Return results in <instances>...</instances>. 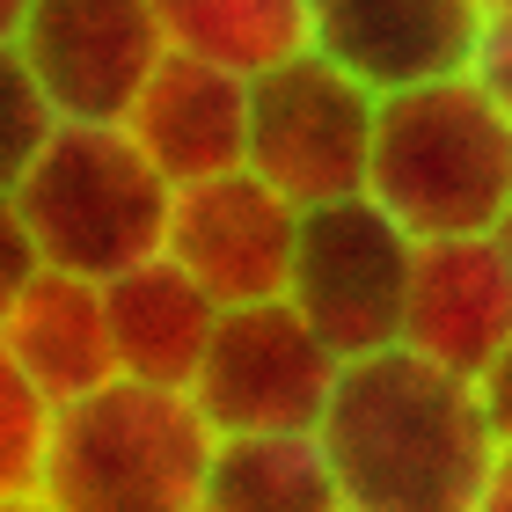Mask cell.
I'll return each mask as SVG.
<instances>
[{"label":"cell","mask_w":512,"mask_h":512,"mask_svg":"<svg viewBox=\"0 0 512 512\" xmlns=\"http://www.w3.org/2000/svg\"><path fill=\"white\" fill-rule=\"evenodd\" d=\"M30 8H37V0H0V37H15L22 22H30Z\"/></svg>","instance_id":"603a6c76"},{"label":"cell","mask_w":512,"mask_h":512,"mask_svg":"<svg viewBox=\"0 0 512 512\" xmlns=\"http://www.w3.org/2000/svg\"><path fill=\"white\" fill-rule=\"evenodd\" d=\"M37 271H44V242H37L30 213H22V198L0 191V322H8V308L22 293H30Z\"/></svg>","instance_id":"d6986e66"},{"label":"cell","mask_w":512,"mask_h":512,"mask_svg":"<svg viewBox=\"0 0 512 512\" xmlns=\"http://www.w3.org/2000/svg\"><path fill=\"white\" fill-rule=\"evenodd\" d=\"M410 264H417V235L374 191H352L300 213L286 300L344 359H359V352H381V344H403Z\"/></svg>","instance_id":"8992f818"},{"label":"cell","mask_w":512,"mask_h":512,"mask_svg":"<svg viewBox=\"0 0 512 512\" xmlns=\"http://www.w3.org/2000/svg\"><path fill=\"white\" fill-rule=\"evenodd\" d=\"M52 132H59V103L44 96L22 44L0 37V191H15L30 176V161L52 147Z\"/></svg>","instance_id":"ac0fdd59"},{"label":"cell","mask_w":512,"mask_h":512,"mask_svg":"<svg viewBox=\"0 0 512 512\" xmlns=\"http://www.w3.org/2000/svg\"><path fill=\"white\" fill-rule=\"evenodd\" d=\"M125 125H132L139 147L154 154V169L169 183L242 169L249 161V74L169 44V59H161L154 81L139 88Z\"/></svg>","instance_id":"7c38bea8"},{"label":"cell","mask_w":512,"mask_h":512,"mask_svg":"<svg viewBox=\"0 0 512 512\" xmlns=\"http://www.w3.org/2000/svg\"><path fill=\"white\" fill-rule=\"evenodd\" d=\"M344 512H476L498 432L469 374L410 344L344 359L322 410Z\"/></svg>","instance_id":"6da1fadb"},{"label":"cell","mask_w":512,"mask_h":512,"mask_svg":"<svg viewBox=\"0 0 512 512\" xmlns=\"http://www.w3.org/2000/svg\"><path fill=\"white\" fill-rule=\"evenodd\" d=\"M337 374L344 352L278 293L220 308L213 352H205L191 395L213 417V432H308L330 410Z\"/></svg>","instance_id":"52a82bcc"},{"label":"cell","mask_w":512,"mask_h":512,"mask_svg":"<svg viewBox=\"0 0 512 512\" xmlns=\"http://www.w3.org/2000/svg\"><path fill=\"white\" fill-rule=\"evenodd\" d=\"M381 88L322 52H293L249 81V169L293 205H330L366 191Z\"/></svg>","instance_id":"5b68a950"},{"label":"cell","mask_w":512,"mask_h":512,"mask_svg":"<svg viewBox=\"0 0 512 512\" xmlns=\"http://www.w3.org/2000/svg\"><path fill=\"white\" fill-rule=\"evenodd\" d=\"M476 0H308V52L337 59L366 88H417L476 59Z\"/></svg>","instance_id":"8fae6325"},{"label":"cell","mask_w":512,"mask_h":512,"mask_svg":"<svg viewBox=\"0 0 512 512\" xmlns=\"http://www.w3.org/2000/svg\"><path fill=\"white\" fill-rule=\"evenodd\" d=\"M205 512H344L322 425L308 432H220Z\"/></svg>","instance_id":"9a60e30c"},{"label":"cell","mask_w":512,"mask_h":512,"mask_svg":"<svg viewBox=\"0 0 512 512\" xmlns=\"http://www.w3.org/2000/svg\"><path fill=\"white\" fill-rule=\"evenodd\" d=\"M374 191L417 242L491 235L512 198V118L469 66L417 88H388L374 118Z\"/></svg>","instance_id":"3957f363"},{"label":"cell","mask_w":512,"mask_h":512,"mask_svg":"<svg viewBox=\"0 0 512 512\" xmlns=\"http://www.w3.org/2000/svg\"><path fill=\"white\" fill-rule=\"evenodd\" d=\"M0 337H8V352L30 366V381L52 395V403H66V395H81V388H96V381L118 374L103 278L59 271V264H44L30 278V293L8 308Z\"/></svg>","instance_id":"5bb4252c"},{"label":"cell","mask_w":512,"mask_h":512,"mask_svg":"<svg viewBox=\"0 0 512 512\" xmlns=\"http://www.w3.org/2000/svg\"><path fill=\"white\" fill-rule=\"evenodd\" d=\"M15 198L44 242V264L59 271L110 278L169 249L176 183L154 169V154L118 118H59L52 147L30 161Z\"/></svg>","instance_id":"277c9868"},{"label":"cell","mask_w":512,"mask_h":512,"mask_svg":"<svg viewBox=\"0 0 512 512\" xmlns=\"http://www.w3.org/2000/svg\"><path fill=\"white\" fill-rule=\"evenodd\" d=\"M476 395H483V417H491V432H498V439H512V344H505L491 366H483Z\"/></svg>","instance_id":"44dd1931"},{"label":"cell","mask_w":512,"mask_h":512,"mask_svg":"<svg viewBox=\"0 0 512 512\" xmlns=\"http://www.w3.org/2000/svg\"><path fill=\"white\" fill-rule=\"evenodd\" d=\"M103 308H110V352H118V374L176 381V388L198 381L205 352H213V330H220V300L205 293L169 249L110 271L103 278Z\"/></svg>","instance_id":"4fadbf2b"},{"label":"cell","mask_w":512,"mask_h":512,"mask_svg":"<svg viewBox=\"0 0 512 512\" xmlns=\"http://www.w3.org/2000/svg\"><path fill=\"white\" fill-rule=\"evenodd\" d=\"M52 417H59V403L30 381V366L0 337V505H44Z\"/></svg>","instance_id":"e0dca14e"},{"label":"cell","mask_w":512,"mask_h":512,"mask_svg":"<svg viewBox=\"0 0 512 512\" xmlns=\"http://www.w3.org/2000/svg\"><path fill=\"white\" fill-rule=\"evenodd\" d=\"M154 8L176 52L220 59L249 81L278 59L308 52V0H154Z\"/></svg>","instance_id":"2e32d148"},{"label":"cell","mask_w":512,"mask_h":512,"mask_svg":"<svg viewBox=\"0 0 512 512\" xmlns=\"http://www.w3.org/2000/svg\"><path fill=\"white\" fill-rule=\"evenodd\" d=\"M300 213L278 183H264L242 161V169L176 183L169 205V256L198 278L220 308H242V300H278L293 278V249H300Z\"/></svg>","instance_id":"ba28073f"},{"label":"cell","mask_w":512,"mask_h":512,"mask_svg":"<svg viewBox=\"0 0 512 512\" xmlns=\"http://www.w3.org/2000/svg\"><path fill=\"white\" fill-rule=\"evenodd\" d=\"M213 417L191 388L110 374L66 395L44 454V505L59 512H205Z\"/></svg>","instance_id":"7a4b0ae2"},{"label":"cell","mask_w":512,"mask_h":512,"mask_svg":"<svg viewBox=\"0 0 512 512\" xmlns=\"http://www.w3.org/2000/svg\"><path fill=\"white\" fill-rule=\"evenodd\" d=\"M498 242H505V256H512V198H505V213H498Z\"/></svg>","instance_id":"cb8c5ba5"},{"label":"cell","mask_w":512,"mask_h":512,"mask_svg":"<svg viewBox=\"0 0 512 512\" xmlns=\"http://www.w3.org/2000/svg\"><path fill=\"white\" fill-rule=\"evenodd\" d=\"M403 344L454 374L483 381L505 344H512V256L491 235H432L417 242L410 300H403Z\"/></svg>","instance_id":"30bf717a"},{"label":"cell","mask_w":512,"mask_h":512,"mask_svg":"<svg viewBox=\"0 0 512 512\" xmlns=\"http://www.w3.org/2000/svg\"><path fill=\"white\" fill-rule=\"evenodd\" d=\"M476 8H483V15H505V8H512V0H476Z\"/></svg>","instance_id":"d4e9b609"},{"label":"cell","mask_w":512,"mask_h":512,"mask_svg":"<svg viewBox=\"0 0 512 512\" xmlns=\"http://www.w3.org/2000/svg\"><path fill=\"white\" fill-rule=\"evenodd\" d=\"M22 59L37 66L59 118H118L139 103L154 66L169 59L154 0H37L15 30Z\"/></svg>","instance_id":"9c48e42d"},{"label":"cell","mask_w":512,"mask_h":512,"mask_svg":"<svg viewBox=\"0 0 512 512\" xmlns=\"http://www.w3.org/2000/svg\"><path fill=\"white\" fill-rule=\"evenodd\" d=\"M469 74L498 96V110L512 118V8L505 15H483V37H476V59H469Z\"/></svg>","instance_id":"ffe728a7"},{"label":"cell","mask_w":512,"mask_h":512,"mask_svg":"<svg viewBox=\"0 0 512 512\" xmlns=\"http://www.w3.org/2000/svg\"><path fill=\"white\" fill-rule=\"evenodd\" d=\"M476 512H512V439H498L491 469H483V498H476Z\"/></svg>","instance_id":"7402d4cb"}]
</instances>
